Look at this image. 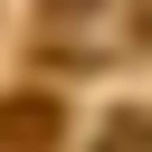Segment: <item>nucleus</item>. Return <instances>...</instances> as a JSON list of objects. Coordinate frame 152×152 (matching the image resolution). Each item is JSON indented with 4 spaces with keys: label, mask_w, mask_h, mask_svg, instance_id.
<instances>
[{
    "label": "nucleus",
    "mask_w": 152,
    "mask_h": 152,
    "mask_svg": "<svg viewBox=\"0 0 152 152\" xmlns=\"http://www.w3.org/2000/svg\"><path fill=\"white\" fill-rule=\"evenodd\" d=\"M57 142H66V104H57L48 86L0 95V152H57Z\"/></svg>",
    "instance_id": "1"
},
{
    "label": "nucleus",
    "mask_w": 152,
    "mask_h": 152,
    "mask_svg": "<svg viewBox=\"0 0 152 152\" xmlns=\"http://www.w3.org/2000/svg\"><path fill=\"white\" fill-rule=\"evenodd\" d=\"M95 152H152V114H142V104H124V114H104V133H95Z\"/></svg>",
    "instance_id": "2"
}]
</instances>
